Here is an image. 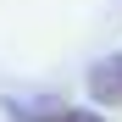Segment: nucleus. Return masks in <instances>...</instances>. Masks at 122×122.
I'll return each mask as SVG.
<instances>
[{
	"instance_id": "1",
	"label": "nucleus",
	"mask_w": 122,
	"mask_h": 122,
	"mask_svg": "<svg viewBox=\"0 0 122 122\" xmlns=\"http://www.w3.org/2000/svg\"><path fill=\"white\" fill-rule=\"evenodd\" d=\"M83 83H89V100H94V106H106V111L122 106V50L117 56H100Z\"/></svg>"
},
{
	"instance_id": "2",
	"label": "nucleus",
	"mask_w": 122,
	"mask_h": 122,
	"mask_svg": "<svg viewBox=\"0 0 122 122\" xmlns=\"http://www.w3.org/2000/svg\"><path fill=\"white\" fill-rule=\"evenodd\" d=\"M11 117L17 122H106L100 111H83V106H17V100H11Z\"/></svg>"
}]
</instances>
